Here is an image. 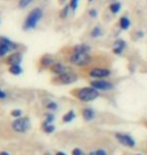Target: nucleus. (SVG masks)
I'll use <instances>...</instances> for the list:
<instances>
[{
  "instance_id": "423d86ee",
  "label": "nucleus",
  "mask_w": 147,
  "mask_h": 155,
  "mask_svg": "<svg viewBox=\"0 0 147 155\" xmlns=\"http://www.w3.org/2000/svg\"><path fill=\"white\" fill-rule=\"evenodd\" d=\"M90 86L95 88L99 92H111L115 89V84L112 83L111 81H108L106 79H100V80H93L90 82Z\"/></svg>"
},
{
  "instance_id": "2eb2a0df",
  "label": "nucleus",
  "mask_w": 147,
  "mask_h": 155,
  "mask_svg": "<svg viewBox=\"0 0 147 155\" xmlns=\"http://www.w3.org/2000/svg\"><path fill=\"white\" fill-rule=\"evenodd\" d=\"M77 118V113L76 111L74 109H71L68 110V112H65L64 115L62 117V122L65 123V124H68V123H71Z\"/></svg>"
},
{
  "instance_id": "7ed1b4c3",
  "label": "nucleus",
  "mask_w": 147,
  "mask_h": 155,
  "mask_svg": "<svg viewBox=\"0 0 147 155\" xmlns=\"http://www.w3.org/2000/svg\"><path fill=\"white\" fill-rule=\"evenodd\" d=\"M68 63L78 68L88 67L92 63V55L90 52H73L68 57Z\"/></svg>"
},
{
  "instance_id": "e433bc0d",
  "label": "nucleus",
  "mask_w": 147,
  "mask_h": 155,
  "mask_svg": "<svg viewBox=\"0 0 147 155\" xmlns=\"http://www.w3.org/2000/svg\"><path fill=\"white\" fill-rule=\"evenodd\" d=\"M88 155H96L95 150H94V151H91V152H89V154H88Z\"/></svg>"
},
{
  "instance_id": "9b49d317",
  "label": "nucleus",
  "mask_w": 147,
  "mask_h": 155,
  "mask_svg": "<svg viewBox=\"0 0 147 155\" xmlns=\"http://www.w3.org/2000/svg\"><path fill=\"white\" fill-rule=\"evenodd\" d=\"M49 71H51V72L55 76H61V75H62V74L68 72L70 69H68V67L67 66V64H65L64 63L57 61V63H55L54 66L49 69Z\"/></svg>"
},
{
  "instance_id": "7c9ffc66",
  "label": "nucleus",
  "mask_w": 147,
  "mask_h": 155,
  "mask_svg": "<svg viewBox=\"0 0 147 155\" xmlns=\"http://www.w3.org/2000/svg\"><path fill=\"white\" fill-rule=\"evenodd\" d=\"M8 94L6 93V91H4L2 88H0V100H5L7 98Z\"/></svg>"
},
{
  "instance_id": "a211bd4d",
  "label": "nucleus",
  "mask_w": 147,
  "mask_h": 155,
  "mask_svg": "<svg viewBox=\"0 0 147 155\" xmlns=\"http://www.w3.org/2000/svg\"><path fill=\"white\" fill-rule=\"evenodd\" d=\"M90 51H91L90 45H86V43L76 45L73 48V52H90Z\"/></svg>"
},
{
  "instance_id": "dca6fc26",
  "label": "nucleus",
  "mask_w": 147,
  "mask_h": 155,
  "mask_svg": "<svg viewBox=\"0 0 147 155\" xmlns=\"http://www.w3.org/2000/svg\"><path fill=\"white\" fill-rule=\"evenodd\" d=\"M40 128H42V131L45 134H52L55 131V126L54 125V123H48L45 120L42 122Z\"/></svg>"
},
{
  "instance_id": "2f4dec72",
  "label": "nucleus",
  "mask_w": 147,
  "mask_h": 155,
  "mask_svg": "<svg viewBox=\"0 0 147 155\" xmlns=\"http://www.w3.org/2000/svg\"><path fill=\"white\" fill-rule=\"evenodd\" d=\"M7 54H9V52L6 51V49L3 48V46L0 45V58H4L7 55Z\"/></svg>"
},
{
  "instance_id": "9d476101",
  "label": "nucleus",
  "mask_w": 147,
  "mask_h": 155,
  "mask_svg": "<svg viewBox=\"0 0 147 155\" xmlns=\"http://www.w3.org/2000/svg\"><path fill=\"white\" fill-rule=\"evenodd\" d=\"M0 45L3 46L8 52L16 51V49L18 48L17 43L13 42L12 40H10L8 38H5V36H1L0 38Z\"/></svg>"
},
{
  "instance_id": "f257e3e1",
  "label": "nucleus",
  "mask_w": 147,
  "mask_h": 155,
  "mask_svg": "<svg viewBox=\"0 0 147 155\" xmlns=\"http://www.w3.org/2000/svg\"><path fill=\"white\" fill-rule=\"evenodd\" d=\"M73 95L78 101L83 102V103H90V102L95 101L96 99L99 98L100 92L97 91L93 87L88 86L74 90Z\"/></svg>"
},
{
  "instance_id": "473e14b6",
  "label": "nucleus",
  "mask_w": 147,
  "mask_h": 155,
  "mask_svg": "<svg viewBox=\"0 0 147 155\" xmlns=\"http://www.w3.org/2000/svg\"><path fill=\"white\" fill-rule=\"evenodd\" d=\"M135 36L138 39H141L144 38V31L143 30H137V31L135 32Z\"/></svg>"
},
{
  "instance_id": "6e6552de",
  "label": "nucleus",
  "mask_w": 147,
  "mask_h": 155,
  "mask_svg": "<svg viewBox=\"0 0 147 155\" xmlns=\"http://www.w3.org/2000/svg\"><path fill=\"white\" fill-rule=\"evenodd\" d=\"M78 79H79V77L76 73L68 71V72L62 74L61 76H57L55 82L58 85H72V84L76 83Z\"/></svg>"
},
{
  "instance_id": "b1692460",
  "label": "nucleus",
  "mask_w": 147,
  "mask_h": 155,
  "mask_svg": "<svg viewBox=\"0 0 147 155\" xmlns=\"http://www.w3.org/2000/svg\"><path fill=\"white\" fill-rule=\"evenodd\" d=\"M45 121L48 123H54L55 121V115L54 114V112H48L45 115Z\"/></svg>"
},
{
  "instance_id": "c756f323",
  "label": "nucleus",
  "mask_w": 147,
  "mask_h": 155,
  "mask_svg": "<svg viewBox=\"0 0 147 155\" xmlns=\"http://www.w3.org/2000/svg\"><path fill=\"white\" fill-rule=\"evenodd\" d=\"M88 14H89L90 17L95 18V17H97V15H98V11H97L96 8H91L88 11Z\"/></svg>"
},
{
  "instance_id": "72a5a7b5",
  "label": "nucleus",
  "mask_w": 147,
  "mask_h": 155,
  "mask_svg": "<svg viewBox=\"0 0 147 155\" xmlns=\"http://www.w3.org/2000/svg\"><path fill=\"white\" fill-rule=\"evenodd\" d=\"M54 155H67V153L64 152V151H57Z\"/></svg>"
},
{
  "instance_id": "ddd939ff",
  "label": "nucleus",
  "mask_w": 147,
  "mask_h": 155,
  "mask_svg": "<svg viewBox=\"0 0 147 155\" xmlns=\"http://www.w3.org/2000/svg\"><path fill=\"white\" fill-rule=\"evenodd\" d=\"M113 45V54L116 55H121L127 48V42L124 39L118 38L114 41Z\"/></svg>"
},
{
  "instance_id": "c9c22d12",
  "label": "nucleus",
  "mask_w": 147,
  "mask_h": 155,
  "mask_svg": "<svg viewBox=\"0 0 147 155\" xmlns=\"http://www.w3.org/2000/svg\"><path fill=\"white\" fill-rule=\"evenodd\" d=\"M43 155H54V154H52L51 151H45V152L43 153Z\"/></svg>"
},
{
  "instance_id": "f3484780",
  "label": "nucleus",
  "mask_w": 147,
  "mask_h": 155,
  "mask_svg": "<svg viewBox=\"0 0 147 155\" xmlns=\"http://www.w3.org/2000/svg\"><path fill=\"white\" fill-rule=\"evenodd\" d=\"M119 26L122 30H128L131 26V20L128 16H121L119 19Z\"/></svg>"
},
{
  "instance_id": "bb28decb",
  "label": "nucleus",
  "mask_w": 147,
  "mask_h": 155,
  "mask_svg": "<svg viewBox=\"0 0 147 155\" xmlns=\"http://www.w3.org/2000/svg\"><path fill=\"white\" fill-rule=\"evenodd\" d=\"M72 155H86V153L84 152V150L80 147H75L72 150Z\"/></svg>"
},
{
  "instance_id": "39448f33",
  "label": "nucleus",
  "mask_w": 147,
  "mask_h": 155,
  "mask_svg": "<svg viewBox=\"0 0 147 155\" xmlns=\"http://www.w3.org/2000/svg\"><path fill=\"white\" fill-rule=\"evenodd\" d=\"M115 140L122 146L129 148V149H134L137 146L136 139L132 135L126 132H115L114 133Z\"/></svg>"
},
{
  "instance_id": "1a4fd4ad",
  "label": "nucleus",
  "mask_w": 147,
  "mask_h": 155,
  "mask_svg": "<svg viewBox=\"0 0 147 155\" xmlns=\"http://www.w3.org/2000/svg\"><path fill=\"white\" fill-rule=\"evenodd\" d=\"M22 54L19 51H13L12 54L7 55V58H5V64L10 66H15V64H21L22 63Z\"/></svg>"
},
{
  "instance_id": "f03ea898",
  "label": "nucleus",
  "mask_w": 147,
  "mask_h": 155,
  "mask_svg": "<svg viewBox=\"0 0 147 155\" xmlns=\"http://www.w3.org/2000/svg\"><path fill=\"white\" fill-rule=\"evenodd\" d=\"M43 17V11L42 8L39 7H35L31 10L27 16L25 18L23 22V29L24 30H31L33 28H35L37 26V24L42 18Z\"/></svg>"
},
{
  "instance_id": "4c0bfd02",
  "label": "nucleus",
  "mask_w": 147,
  "mask_h": 155,
  "mask_svg": "<svg viewBox=\"0 0 147 155\" xmlns=\"http://www.w3.org/2000/svg\"><path fill=\"white\" fill-rule=\"evenodd\" d=\"M134 155H144L143 153H136V154H134Z\"/></svg>"
},
{
  "instance_id": "20e7f679",
  "label": "nucleus",
  "mask_w": 147,
  "mask_h": 155,
  "mask_svg": "<svg viewBox=\"0 0 147 155\" xmlns=\"http://www.w3.org/2000/svg\"><path fill=\"white\" fill-rule=\"evenodd\" d=\"M30 127L31 122L27 116L16 118L11 123V129L13 130V132L17 133V134H25V133L29 131Z\"/></svg>"
},
{
  "instance_id": "412c9836",
  "label": "nucleus",
  "mask_w": 147,
  "mask_h": 155,
  "mask_svg": "<svg viewBox=\"0 0 147 155\" xmlns=\"http://www.w3.org/2000/svg\"><path fill=\"white\" fill-rule=\"evenodd\" d=\"M58 108V105L55 101H48V103L45 104V109L48 111V112H55L57 111Z\"/></svg>"
},
{
  "instance_id": "f704fd0d",
  "label": "nucleus",
  "mask_w": 147,
  "mask_h": 155,
  "mask_svg": "<svg viewBox=\"0 0 147 155\" xmlns=\"http://www.w3.org/2000/svg\"><path fill=\"white\" fill-rule=\"evenodd\" d=\"M0 155H11V154L9 152H7V151L2 150V151H0Z\"/></svg>"
},
{
  "instance_id": "4468645a",
  "label": "nucleus",
  "mask_w": 147,
  "mask_h": 155,
  "mask_svg": "<svg viewBox=\"0 0 147 155\" xmlns=\"http://www.w3.org/2000/svg\"><path fill=\"white\" fill-rule=\"evenodd\" d=\"M57 63V60L52 57L51 54H45L39 60V64L42 69H51L54 64Z\"/></svg>"
},
{
  "instance_id": "5701e85b",
  "label": "nucleus",
  "mask_w": 147,
  "mask_h": 155,
  "mask_svg": "<svg viewBox=\"0 0 147 155\" xmlns=\"http://www.w3.org/2000/svg\"><path fill=\"white\" fill-rule=\"evenodd\" d=\"M70 10H71L70 5H65V6H64V8H62V10L59 11V17H61L62 19H64V18H67V17H68V13H70Z\"/></svg>"
},
{
  "instance_id": "ea45409f",
  "label": "nucleus",
  "mask_w": 147,
  "mask_h": 155,
  "mask_svg": "<svg viewBox=\"0 0 147 155\" xmlns=\"http://www.w3.org/2000/svg\"><path fill=\"white\" fill-rule=\"evenodd\" d=\"M146 150H147V148H146Z\"/></svg>"
},
{
  "instance_id": "f8f14e48",
  "label": "nucleus",
  "mask_w": 147,
  "mask_h": 155,
  "mask_svg": "<svg viewBox=\"0 0 147 155\" xmlns=\"http://www.w3.org/2000/svg\"><path fill=\"white\" fill-rule=\"evenodd\" d=\"M81 115L82 118L86 122H91L96 119V112L93 108L91 107H85L81 109Z\"/></svg>"
},
{
  "instance_id": "58836bf2",
  "label": "nucleus",
  "mask_w": 147,
  "mask_h": 155,
  "mask_svg": "<svg viewBox=\"0 0 147 155\" xmlns=\"http://www.w3.org/2000/svg\"><path fill=\"white\" fill-rule=\"evenodd\" d=\"M89 2H93V1H95V0H88Z\"/></svg>"
},
{
  "instance_id": "393cba45",
  "label": "nucleus",
  "mask_w": 147,
  "mask_h": 155,
  "mask_svg": "<svg viewBox=\"0 0 147 155\" xmlns=\"http://www.w3.org/2000/svg\"><path fill=\"white\" fill-rule=\"evenodd\" d=\"M10 116L12 118H14V119H16V118L22 117L23 116V113H22V111H21L20 109H13V110H11Z\"/></svg>"
},
{
  "instance_id": "c85d7f7f",
  "label": "nucleus",
  "mask_w": 147,
  "mask_h": 155,
  "mask_svg": "<svg viewBox=\"0 0 147 155\" xmlns=\"http://www.w3.org/2000/svg\"><path fill=\"white\" fill-rule=\"evenodd\" d=\"M96 155H109L108 151L105 149V148H98V149L95 150Z\"/></svg>"
},
{
  "instance_id": "4be33fe9",
  "label": "nucleus",
  "mask_w": 147,
  "mask_h": 155,
  "mask_svg": "<svg viewBox=\"0 0 147 155\" xmlns=\"http://www.w3.org/2000/svg\"><path fill=\"white\" fill-rule=\"evenodd\" d=\"M102 35H103V32L100 26H95L92 29V31H91V36H92L93 38H99Z\"/></svg>"
},
{
  "instance_id": "6ab92c4d",
  "label": "nucleus",
  "mask_w": 147,
  "mask_h": 155,
  "mask_svg": "<svg viewBox=\"0 0 147 155\" xmlns=\"http://www.w3.org/2000/svg\"><path fill=\"white\" fill-rule=\"evenodd\" d=\"M8 72L13 76H19L22 74L23 69L20 64H15V66H10L8 68Z\"/></svg>"
},
{
  "instance_id": "a878e982",
  "label": "nucleus",
  "mask_w": 147,
  "mask_h": 155,
  "mask_svg": "<svg viewBox=\"0 0 147 155\" xmlns=\"http://www.w3.org/2000/svg\"><path fill=\"white\" fill-rule=\"evenodd\" d=\"M33 1L34 0H19L18 6H19V8H26V7H28Z\"/></svg>"
},
{
  "instance_id": "0eeeda50",
  "label": "nucleus",
  "mask_w": 147,
  "mask_h": 155,
  "mask_svg": "<svg viewBox=\"0 0 147 155\" xmlns=\"http://www.w3.org/2000/svg\"><path fill=\"white\" fill-rule=\"evenodd\" d=\"M88 76L92 78L93 80L106 79V78L111 76V70L105 67H95L89 71Z\"/></svg>"
},
{
  "instance_id": "cd10ccee",
  "label": "nucleus",
  "mask_w": 147,
  "mask_h": 155,
  "mask_svg": "<svg viewBox=\"0 0 147 155\" xmlns=\"http://www.w3.org/2000/svg\"><path fill=\"white\" fill-rule=\"evenodd\" d=\"M70 8L72 9V11H76L79 5V0H71L70 1Z\"/></svg>"
},
{
  "instance_id": "aec40b11",
  "label": "nucleus",
  "mask_w": 147,
  "mask_h": 155,
  "mask_svg": "<svg viewBox=\"0 0 147 155\" xmlns=\"http://www.w3.org/2000/svg\"><path fill=\"white\" fill-rule=\"evenodd\" d=\"M121 7H122L121 3L118 1H115L113 3H111L110 6H109V9H110V11L113 14H117L118 12L121 10Z\"/></svg>"
}]
</instances>
